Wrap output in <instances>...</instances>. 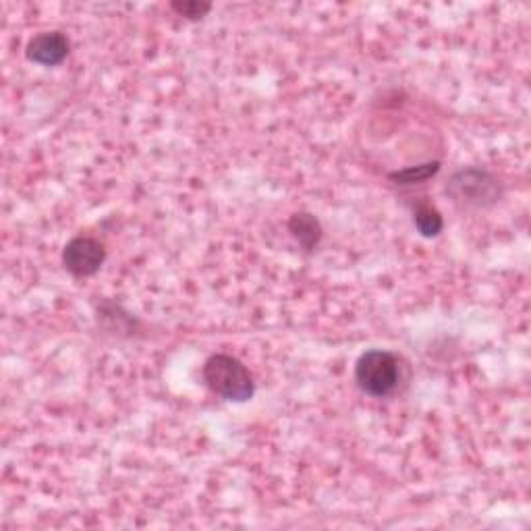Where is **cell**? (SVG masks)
<instances>
[{"label": "cell", "mask_w": 531, "mask_h": 531, "mask_svg": "<svg viewBox=\"0 0 531 531\" xmlns=\"http://www.w3.org/2000/svg\"><path fill=\"white\" fill-rule=\"evenodd\" d=\"M106 260V247L94 237H75L63 249V264L77 278L96 274Z\"/></svg>", "instance_id": "277c9868"}, {"label": "cell", "mask_w": 531, "mask_h": 531, "mask_svg": "<svg viewBox=\"0 0 531 531\" xmlns=\"http://www.w3.org/2000/svg\"><path fill=\"white\" fill-rule=\"evenodd\" d=\"M355 382L370 397L393 395L401 382L399 359L382 349L366 351L355 363Z\"/></svg>", "instance_id": "7a4b0ae2"}, {"label": "cell", "mask_w": 531, "mask_h": 531, "mask_svg": "<svg viewBox=\"0 0 531 531\" xmlns=\"http://www.w3.org/2000/svg\"><path fill=\"white\" fill-rule=\"evenodd\" d=\"M413 222H415L417 233L422 235V237H426V239L438 237L442 233V229H444L442 214L428 202L417 204V208L413 212Z\"/></svg>", "instance_id": "52a82bcc"}, {"label": "cell", "mask_w": 531, "mask_h": 531, "mask_svg": "<svg viewBox=\"0 0 531 531\" xmlns=\"http://www.w3.org/2000/svg\"><path fill=\"white\" fill-rule=\"evenodd\" d=\"M71 50V42L61 32H42L27 42L25 54L27 59L42 67H57L61 65Z\"/></svg>", "instance_id": "5b68a950"}, {"label": "cell", "mask_w": 531, "mask_h": 531, "mask_svg": "<svg viewBox=\"0 0 531 531\" xmlns=\"http://www.w3.org/2000/svg\"><path fill=\"white\" fill-rule=\"evenodd\" d=\"M204 382L212 393L231 403H247L256 395L254 376L243 363L227 353H216L206 359L202 370Z\"/></svg>", "instance_id": "6da1fadb"}, {"label": "cell", "mask_w": 531, "mask_h": 531, "mask_svg": "<svg viewBox=\"0 0 531 531\" xmlns=\"http://www.w3.org/2000/svg\"><path fill=\"white\" fill-rule=\"evenodd\" d=\"M446 193L465 208H488L502 193L500 181L484 169H463L453 175Z\"/></svg>", "instance_id": "3957f363"}, {"label": "cell", "mask_w": 531, "mask_h": 531, "mask_svg": "<svg viewBox=\"0 0 531 531\" xmlns=\"http://www.w3.org/2000/svg\"><path fill=\"white\" fill-rule=\"evenodd\" d=\"M171 9L177 15L195 21V19L206 17L212 11V5L210 3H200V0H175V3H171Z\"/></svg>", "instance_id": "9c48e42d"}, {"label": "cell", "mask_w": 531, "mask_h": 531, "mask_svg": "<svg viewBox=\"0 0 531 531\" xmlns=\"http://www.w3.org/2000/svg\"><path fill=\"white\" fill-rule=\"evenodd\" d=\"M289 233L299 243L301 249L314 251L322 239L320 220L310 212H297L289 218Z\"/></svg>", "instance_id": "8992f818"}, {"label": "cell", "mask_w": 531, "mask_h": 531, "mask_svg": "<svg viewBox=\"0 0 531 531\" xmlns=\"http://www.w3.org/2000/svg\"><path fill=\"white\" fill-rule=\"evenodd\" d=\"M438 171H440V162L434 160V162H426L419 166H409V169H403L397 173H390V181H395L399 185H415V183H424L432 179Z\"/></svg>", "instance_id": "ba28073f"}]
</instances>
